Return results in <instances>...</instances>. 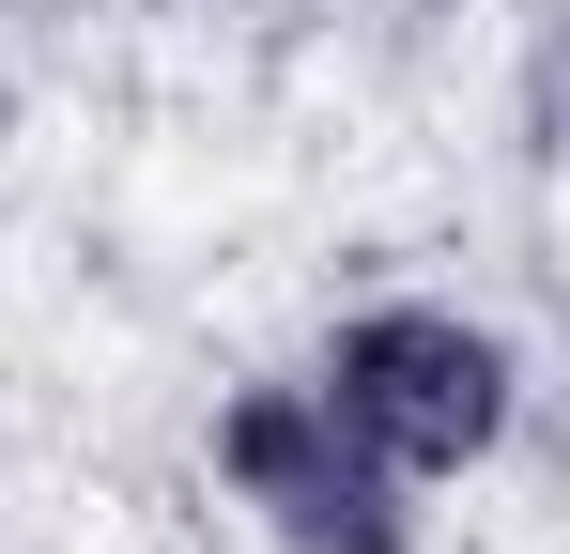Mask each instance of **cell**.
<instances>
[{
  "label": "cell",
  "instance_id": "obj_1",
  "mask_svg": "<svg viewBox=\"0 0 570 554\" xmlns=\"http://www.w3.org/2000/svg\"><path fill=\"white\" fill-rule=\"evenodd\" d=\"M308 385H324V400L355 416V447L401 462V477H463V462H493L509 416H524L509 339L463 324V308H355V324L324 339Z\"/></svg>",
  "mask_w": 570,
  "mask_h": 554
},
{
  "label": "cell",
  "instance_id": "obj_2",
  "mask_svg": "<svg viewBox=\"0 0 570 554\" xmlns=\"http://www.w3.org/2000/svg\"><path fill=\"white\" fill-rule=\"evenodd\" d=\"M216 477L278 554H416V477L355 447L324 385H232L216 400Z\"/></svg>",
  "mask_w": 570,
  "mask_h": 554
}]
</instances>
